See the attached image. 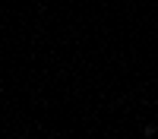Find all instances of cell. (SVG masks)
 <instances>
[{
    "label": "cell",
    "instance_id": "1",
    "mask_svg": "<svg viewBox=\"0 0 158 139\" xmlns=\"http://www.w3.org/2000/svg\"><path fill=\"white\" fill-rule=\"evenodd\" d=\"M0 85H3V79H0Z\"/></svg>",
    "mask_w": 158,
    "mask_h": 139
},
{
    "label": "cell",
    "instance_id": "2",
    "mask_svg": "<svg viewBox=\"0 0 158 139\" xmlns=\"http://www.w3.org/2000/svg\"><path fill=\"white\" fill-rule=\"evenodd\" d=\"M142 139H149V136H142Z\"/></svg>",
    "mask_w": 158,
    "mask_h": 139
}]
</instances>
